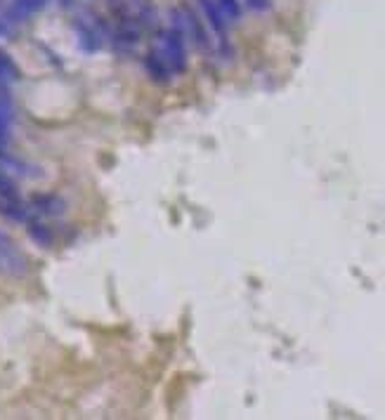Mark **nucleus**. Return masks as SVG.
<instances>
[{
  "mask_svg": "<svg viewBox=\"0 0 385 420\" xmlns=\"http://www.w3.org/2000/svg\"><path fill=\"white\" fill-rule=\"evenodd\" d=\"M26 234H29L41 248H50L52 245V232L50 227H45L38 220H26Z\"/></svg>",
  "mask_w": 385,
  "mask_h": 420,
  "instance_id": "obj_10",
  "label": "nucleus"
},
{
  "mask_svg": "<svg viewBox=\"0 0 385 420\" xmlns=\"http://www.w3.org/2000/svg\"><path fill=\"white\" fill-rule=\"evenodd\" d=\"M0 116H5L8 121H12L14 118V104H12V97H10V92L0 85Z\"/></svg>",
  "mask_w": 385,
  "mask_h": 420,
  "instance_id": "obj_14",
  "label": "nucleus"
},
{
  "mask_svg": "<svg viewBox=\"0 0 385 420\" xmlns=\"http://www.w3.org/2000/svg\"><path fill=\"white\" fill-rule=\"evenodd\" d=\"M5 34H8V24H5V21L0 19V38H3Z\"/></svg>",
  "mask_w": 385,
  "mask_h": 420,
  "instance_id": "obj_16",
  "label": "nucleus"
},
{
  "mask_svg": "<svg viewBox=\"0 0 385 420\" xmlns=\"http://www.w3.org/2000/svg\"><path fill=\"white\" fill-rule=\"evenodd\" d=\"M76 31H78V43L85 52H97L102 45V36L97 31L95 24H88V21H76Z\"/></svg>",
  "mask_w": 385,
  "mask_h": 420,
  "instance_id": "obj_8",
  "label": "nucleus"
},
{
  "mask_svg": "<svg viewBox=\"0 0 385 420\" xmlns=\"http://www.w3.org/2000/svg\"><path fill=\"white\" fill-rule=\"evenodd\" d=\"M10 123L12 121H8L5 116H0V146H5L10 142Z\"/></svg>",
  "mask_w": 385,
  "mask_h": 420,
  "instance_id": "obj_15",
  "label": "nucleus"
},
{
  "mask_svg": "<svg viewBox=\"0 0 385 420\" xmlns=\"http://www.w3.org/2000/svg\"><path fill=\"white\" fill-rule=\"evenodd\" d=\"M0 199H19L17 184L5 173V168H0Z\"/></svg>",
  "mask_w": 385,
  "mask_h": 420,
  "instance_id": "obj_12",
  "label": "nucleus"
},
{
  "mask_svg": "<svg viewBox=\"0 0 385 420\" xmlns=\"http://www.w3.org/2000/svg\"><path fill=\"white\" fill-rule=\"evenodd\" d=\"M19 67L12 62L8 52L0 50V85L3 83H12V80H19Z\"/></svg>",
  "mask_w": 385,
  "mask_h": 420,
  "instance_id": "obj_11",
  "label": "nucleus"
},
{
  "mask_svg": "<svg viewBox=\"0 0 385 420\" xmlns=\"http://www.w3.org/2000/svg\"><path fill=\"white\" fill-rule=\"evenodd\" d=\"M0 267L14 276H21L26 272V258L21 255L17 243L10 239V234L3 229H0Z\"/></svg>",
  "mask_w": 385,
  "mask_h": 420,
  "instance_id": "obj_2",
  "label": "nucleus"
},
{
  "mask_svg": "<svg viewBox=\"0 0 385 420\" xmlns=\"http://www.w3.org/2000/svg\"><path fill=\"white\" fill-rule=\"evenodd\" d=\"M0 215L12 222H26L29 220V208L19 199H0Z\"/></svg>",
  "mask_w": 385,
  "mask_h": 420,
  "instance_id": "obj_9",
  "label": "nucleus"
},
{
  "mask_svg": "<svg viewBox=\"0 0 385 420\" xmlns=\"http://www.w3.org/2000/svg\"><path fill=\"white\" fill-rule=\"evenodd\" d=\"M29 206L31 210H36L38 215H45V217H59L67 210V201L57 194H34Z\"/></svg>",
  "mask_w": 385,
  "mask_h": 420,
  "instance_id": "obj_4",
  "label": "nucleus"
},
{
  "mask_svg": "<svg viewBox=\"0 0 385 420\" xmlns=\"http://www.w3.org/2000/svg\"><path fill=\"white\" fill-rule=\"evenodd\" d=\"M144 71L149 74V78L154 80V83H168L173 76L170 67L166 64V59L161 57L159 52H149L147 57H144Z\"/></svg>",
  "mask_w": 385,
  "mask_h": 420,
  "instance_id": "obj_6",
  "label": "nucleus"
},
{
  "mask_svg": "<svg viewBox=\"0 0 385 420\" xmlns=\"http://www.w3.org/2000/svg\"><path fill=\"white\" fill-rule=\"evenodd\" d=\"M180 14H182V21H184V26H182V31L184 34H189V38H192L194 43H197L199 47H204V50H208L210 47V38H208V31H206V26H204V21L197 17V14L192 12V10L184 5V8H180Z\"/></svg>",
  "mask_w": 385,
  "mask_h": 420,
  "instance_id": "obj_5",
  "label": "nucleus"
},
{
  "mask_svg": "<svg viewBox=\"0 0 385 420\" xmlns=\"http://www.w3.org/2000/svg\"><path fill=\"white\" fill-rule=\"evenodd\" d=\"M161 57L166 59V64L170 67L173 74H182L187 69V47H184V31L182 26H170L161 34L159 50Z\"/></svg>",
  "mask_w": 385,
  "mask_h": 420,
  "instance_id": "obj_1",
  "label": "nucleus"
},
{
  "mask_svg": "<svg viewBox=\"0 0 385 420\" xmlns=\"http://www.w3.org/2000/svg\"><path fill=\"white\" fill-rule=\"evenodd\" d=\"M45 3L47 0H12L8 10H5V14H8L10 21H24L41 8H45Z\"/></svg>",
  "mask_w": 385,
  "mask_h": 420,
  "instance_id": "obj_7",
  "label": "nucleus"
},
{
  "mask_svg": "<svg viewBox=\"0 0 385 420\" xmlns=\"http://www.w3.org/2000/svg\"><path fill=\"white\" fill-rule=\"evenodd\" d=\"M199 8H201L206 21H208V26L215 31V36H218L220 41V50L222 52H230V43H227V17L220 12V8L215 5V0H199Z\"/></svg>",
  "mask_w": 385,
  "mask_h": 420,
  "instance_id": "obj_3",
  "label": "nucleus"
},
{
  "mask_svg": "<svg viewBox=\"0 0 385 420\" xmlns=\"http://www.w3.org/2000/svg\"><path fill=\"white\" fill-rule=\"evenodd\" d=\"M215 5H218L220 12L227 17V21H236L241 17V5H239V0H215Z\"/></svg>",
  "mask_w": 385,
  "mask_h": 420,
  "instance_id": "obj_13",
  "label": "nucleus"
}]
</instances>
